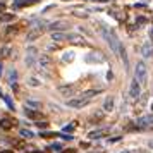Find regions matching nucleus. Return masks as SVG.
I'll use <instances>...</instances> for the list:
<instances>
[{
  "label": "nucleus",
  "instance_id": "nucleus-8",
  "mask_svg": "<svg viewBox=\"0 0 153 153\" xmlns=\"http://www.w3.org/2000/svg\"><path fill=\"white\" fill-rule=\"evenodd\" d=\"M119 57H120V60H122V64H124L126 67L129 65V62H127V53H126V48H124V45L122 43H119Z\"/></svg>",
  "mask_w": 153,
  "mask_h": 153
},
{
  "label": "nucleus",
  "instance_id": "nucleus-26",
  "mask_svg": "<svg viewBox=\"0 0 153 153\" xmlns=\"http://www.w3.org/2000/svg\"><path fill=\"white\" fill-rule=\"evenodd\" d=\"M36 126H38V127H42V129H43V127H48V122H45V120H40V122H38Z\"/></svg>",
  "mask_w": 153,
  "mask_h": 153
},
{
  "label": "nucleus",
  "instance_id": "nucleus-13",
  "mask_svg": "<svg viewBox=\"0 0 153 153\" xmlns=\"http://www.w3.org/2000/svg\"><path fill=\"white\" fill-rule=\"evenodd\" d=\"M24 114H26V115H28L29 119H43V115L42 114H40V112H36V110H31V108H29V107H26V110H24Z\"/></svg>",
  "mask_w": 153,
  "mask_h": 153
},
{
  "label": "nucleus",
  "instance_id": "nucleus-19",
  "mask_svg": "<svg viewBox=\"0 0 153 153\" xmlns=\"http://www.w3.org/2000/svg\"><path fill=\"white\" fill-rule=\"evenodd\" d=\"M16 77H17V74H16V71L12 69L9 72V81H10V84H16Z\"/></svg>",
  "mask_w": 153,
  "mask_h": 153
},
{
  "label": "nucleus",
  "instance_id": "nucleus-2",
  "mask_svg": "<svg viewBox=\"0 0 153 153\" xmlns=\"http://www.w3.org/2000/svg\"><path fill=\"white\" fill-rule=\"evenodd\" d=\"M146 77H148V74H146V65L143 62H138L136 64V69H134V79H138V83L145 84L146 83Z\"/></svg>",
  "mask_w": 153,
  "mask_h": 153
},
{
  "label": "nucleus",
  "instance_id": "nucleus-34",
  "mask_svg": "<svg viewBox=\"0 0 153 153\" xmlns=\"http://www.w3.org/2000/svg\"><path fill=\"white\" fill-rule=\"evenodd\" d=\"M74 152V150H65V153H72Z\"/></svg>",
  "mask_w": 153,
  "mask_h": 153
},
{
  "label": "nucleus",
  "instance_id": "nucleus-12",
  "mask_svg": "<svg viewBox=\"0 0 153 153\" xmlns=\"http://www.w3.org/2000/svg\"><path fill=\"white\" fill-rule=\"evenodd\" d=\"M52 40L57 43H60V42L69 40V35H65V33H52Z\"/></svg>",
  "mask_w": 153,
  "mask_h": 153
},
{
  "label": "nucleus",
  "instance_id": "nucleus-27",
  "mask_svg": "<svg viewBox=\"0 0 153 153\" xmlns=\"http://www.w3.org/2000/svg\"><path fill=\"white\" fill-rule=\"evenodd\" d=\"M42 136L47 138V136H57V134H55V132H42Z\"/></svg>",
  "mask_w": 153,
  "mask_h": 153
},
{
  "label": "nucleus",
  "instance_id": "nucleus-21",
  "mask_svg": "<svg viewBox=\"0 0 153 153\" xmlns=\"http://www.w3.org/2000/svg\"><path fill=\"white\" fill-rule=\"evenodd\" d=\"M0 53H2V57H9V53H10V47H4V48L0 50Z\"/></svg>",
  "mask_w": 153,
  "mask_h": 153
},
{
  "label": "nucleus",
  "instance_id": "nucleus-32",
  "mask_svg": "<svg viewBox=\"0 0 153 153\" xmlns=\"http://www.w3.org/2000/svg\"><path fill=\"white\" fill-rule=\"evenodd\" d=\"M150 38H152V42H153V28L150 29Z\"/></svg>",
  "mask_w": 153,
  "mask_h": 153
},
{
  "label": "nucleus",
  "instance_id": "nucleus-7",
  "mask_svg": "<svg viewBox=\"0 0 153 153\" xmlns=\"http://www.w3.org/2000/svg\"><path fill=\"white\" fill-rule=\"evenodd\" d=\"M42 33H43L42 28H36V29H33V31H29L28 35H26V42H35L36 38H40Z\"/></svg>",
  "mask_w": 153,
  "mask_h": 153
},
{
  "label": "nucleus",
  "instance_id": "nucleus-28",
  "mask_svg": "<svg viewBox=\"0 0 153 153\" xmlns=\"http://www.w3.org/2000/svg\"><path fill=\"white\" fill-rule=\"evenodd\" d=\"M5 12V4H0V14H4Z\"/></svg>",
  "mask_w": 153,
  "mask_h": 153
},
{
  "label": "nucleus",
  "instance_id": "nucleus-16",
  "mask_svg": "<svg viewBox=\"0 0 153 153\" xmlns=\"http://www.w3.org/2000/svg\"><path fill=\"white\" fill-rule=\"evenodd\" d=\"M35 55H36V48H28V57H26V64H28V65H31V64H33Z\"/></svg>",
  "mask_w": 153,
  "mask_h": 153
},
{
  "label": "nucleus",
  "instance_id": "nucleus-24",
  "mask_svg": "<svg viewBox=\"0 0 153 153\" xmlns=\"http://www.w3.org/2000/svg\"><path fill=\"white\" fill-rule=\"evenodd\" d=\"M14 19V14H5V16H2V21H12Z\"/></svg>",
  "mask_w": 153,
  "mask_h": 153
},
{
  "label": "nucleus",
  "instance_id": "nucleus-29",
  "mask_svg": "<svg viewBox=\"0 0 153 153\" xmlns=\"http://www.w3.org/2000/svg\"><path fill=\"white\" fill-rule=\"evenodd\" d=\"M57 48V45L55 43H52V45H48V50H55Z\"/></svg>",
  "mask_w": 153,
  "mask_h": 153
},
{
  "label": "nucleus",
  "instance_id": "nucleus-33",
  "mask_svg": "<svg viewBox=\"0 0 153 153\" xmlns=\"http://www.w3.org/2000/svg\"><path fill=\"white\" fill-rule=\"evenodd\" d=\"M0 153H14V152H10V150H4V152H0Z\"/></svg>",
  "mask_w": 153,
  "mask_h": 153
},
{
  "label": "nucleus",
  "instance_id": "nucleus-3",
  "mask_svg": "<svg viewBox=\"0 0 153 153\" xmlns=\"http://www.w3.org/2000/svg\"><path fill=\"white\" fill-rule=\"evenodd\" d=\"M88 98L84 97H74L72 100H69L67 102V107H71V108H83V107H86L88 105Z\"/></svg>",
  "mask_w": 153,
  "mask_h": 153
},
{
  "label": "nucleus",
  "instance_id": "nucleus-4",
  "mask_svg": "<svg viewBox=\"0 0 153 153\" xmlns=\"http://www.w3.org/2000/svg\"><path fill=\"white\" fill-rule=\"evenodd\" d=\"M139 93H141V84L138 83V79H132L131 86H129V97L136 100L139 97Z\"/></svg>",
  "mask_w": 153,
  "mask_h": 153
},
{
  "label": "nucleus",
  "instance_id": "nucleus-25",
  "mask_svg": "<svg viewBox=\"0 0 153 153\" xmlns=\"http://www.w3.org/2000/svg\"><path fill=\"white\" fill-rule=\"evenodd\" d=\"M74 127H76V122H71L69 126H65V127H64V131H72Z\"/></svg>",
  "mask_w": 153,
  "mask_h": 153
},
{
  "label": "nucleus",
  "instance_id": "nucleus-31",
  "mask_svg": "<svg viewBox=\"0 0 153 153\" xmlns=\"http://www.w3.org/2000/svg\"><path fill=\"white\" fill-rule=\"evenodd\" d=\"M91 2H100V4H105V2H108V0H91Z\"/></svg>",
  "mask_w": 153,
  "mask_h": 153
},
{
  "label": "nucleus",
  "instance_id": "nucleus-1",
  "mask_svg": "<svg viewBox=\"0 0 153 153\" xmlns=\"http://www.w3.org/2000/svg\"><path fill=\"white\" fill-rule=\"evenodd\" d=\"M102 35H103V38L107 40L110 50L114 52V53H117L119 52V40H117V36H115V33H114L108 26H105L103 24V26H102Z\"/></svg>",
  "mask_w": 153,
  "mask_h": 153
},
{
  "label": "nucleus",
  "instance_id": "nucleus-23",
  "mask_svg": "<svg viewBox=\"0 0 153 153\" xmlns=\"http://www.w3.org/2000/svg\"><path fill=\"white\" fill-rule=\"evenodd\" d=\"M28 83H29V86H40V81H38V79H35V77H31Z\"/></svg>",
  "mask_w": 153,
  "mask_h": 153
},
{
  "label": "nucleus",
  "instance_id": "nucleus-35",
  "mask_svg": "<svg viewBox=\"0 0 153 153\" xmlns=\"http://www.w3.org/2000/svg\"><path fill=\"white\" fill-rule=\"evenodd\" d=\"M0 74H2V64H0Z\"/></svg>",
  "mask_w": 153,
  "mask_h": 153
},
{
  "label": "nucleus",
  "instance_id": "nucleus-30",
  "mask_svg": "<svg viewBox=\"0 0 153 153\" xmlns=\"http://www.w3.org/2000/svg\"><path fill=\"white\" fill-rule=\"evenodd\" d=\"M115 141H120V136H117V138H112L110 143H115Z\"/></svg>",
  "mask_w": 153,
  "mask_h": 153
},
{
  "label": "nucleus",
  "instance_id": "nucleus-15",
  "mask_svg": "<svg viewBox=\"0 0 153 153\" xmlns=\"http://www.w3.org/2000/svg\"><path fill=\"white\" fill-rule=\"evenodd\" d=\"M103 110H107V112L114 110V97H107V100L103 103Z\"/></svg>",
  "mask_w": 153,
  "mask_h": 153
},
{
  "label": "nucleus",
  "instance_id": "nucleus-22",
  "mask_svg": "<svg viewBox=\"0 0 153 153\" xmlns=\"http://www.w3.org/2000/svg\"><path fill=\"white\" fill-rule=\"evenodd\" d=\"M26 107H29V108H31V107H33V108H40V103H38V102H31V100H29V102H26Z\"/></svg>",
  "mask_w": 153,
  "mask_h": 153
},
{
  "label": "nucleus",
  "instance_id": "nucleus-18",
  "mask_svg": "<svg viewBox=\"0 0 153 153\" xmlns=\"http://www.w3.org/2000/svg\"><path fill=\"white\" fill-rule=\"evenodd\" d=\"M19 134H21L22 138H33V132L28 131V129H21V131H19Z\"/></svg>",
  "mask_w": 153,
  "mask_h": 153
},
{
  "label": "nucleus",
  "instance_id": "nucleus-36",
  "mask_svg": "<svg viewBox=\"0 0 153 153\" xmlns=\"http://www.w3.org/2000/svg\"><path fill=\"white\" fill-rule=\"evenodd\" d=\"M33 153H43V152H38V150H36V152H33Z\"/></svg>",
  "mask_w": 153,
  "mask_h": 153
},
{
  "label": "nucleus",
  "instance_id": "nucleus-11",
  "mask_svg": "<svg viewBox=\"0 0 153 153\" xmlns=\"http://www.w3.org/2000/svg\"><path fill=\"white\" fill-rule=\"evenodd\" d=\"M141 52H143V57H145V59L153 57V47H152V43H146V45H143Z\"/></svg>",
  "mask_w": 153,
  "mask_h": 153
},
{
  "label": "nucleus",
  "instance_id": "nucleus-38",
  "mask_svg": "<svg viewBox=\"0 0 153 153\" xmlns=\"http://www.w3.org/2000/svg\"><path fill=\"white\" fill-rule=\"evenodd\" d=\"M152 110H153V103H152Z\"/></svg>",
  "mask_w": 153,
  "mask_h": 153
},
{
  "label": "nucleus",
  "instance_id": "nucleus-14",
  "mask_svg": "<svg viewBox=\"0 0 153 153\" xmlns=\"http://www.w3.org/2000/svg\"><path fill=\"white\" fill-rule=\"evenodd\" d=\"M103 136H105L103 129H97V131H90L88 132V138L90 139H98V138H103Z\"/></svg>",
  "mask_w": 153,
  "mask_h": 153
},
{
  "label": "nucleus",
  "instance_id": "nucleus-9",
  "mask_svg": "<svg viewBox=\"0 0 153 153\" xmlns=\"http://www.w3.org/2000/svg\"><path fill=\"white\" fill-rule=\"evenodd\" d=\"M12 126H14V120H12L10 117H4V119H0V127H2V129L9 131V129H10Z\"/></svg>",
  "mask_w": 153,
  "mask_h": 153
},
{
  "label": "nucleus",
  "instance_id": "nucleus-17",
  "mask_svg": "<svg viewBox=\"0 0 153 153\" xmlns=\"http://www.w3.org/2000/svg\"><path fill=\"white\" fill-rule=\"evenodd\" d=\"M100 93H102L100 90H88V91H84L81 97H84V98H88V100H90V98L97 97V95H100Z\"/></svg>",
  "mask_w": 153,
  "mask_h": 153
},
{
  "label": "nucleus",
  "instance_id": "nucleus-10",
  "mask_svg": "<svg viewBox=\"0 0 153 153\" xmlns=\"http://www.w3.org/2000/svg\"><path fill=\"white\" fill-rule=\"evenodd\" d=\"M36 2H38V0H17V2H14V7L22 9V7H28V5H33Z\"/></svg>",
  "mask_w": 153,
  "mask_h": 153
},
{
  "label": "nucleus",
  "instance_id": "nucleus-6",
  "mask_svg": "<svg viewBox=\"0 0 153 153\" xmlns=\"http://www.w3.org/2000/svg\"><path fill=\"white\" fill-rule=\"evenodd\" d=\"M50 62H52V59H50V55H40L38 57V69L40 71H45L47 67L50 65Z\"/></svg>",
  "mask_w": 153,
  "mask_h": 153
},
{
  "label": "nucleus",
  "instance_id": "nucleus-37",
  "mask_svg": "<svg viewBox=\"0 0 153 153\" xmlns=\"http://www.w3.org/2000/svg\"><path fill=\"white\" fill-rule=\"evenodd\" d=\"M122 153H129V152H122Z\"/></svg>",
  "mask_w": 153,
  "mask_h": 153
},
{
  "label": "nucleus",
  "instance_id": "nucleus-20",
  "mask_svg": "<svg viewBox=\"0 0 153 153\" xmlns=\"http://www.w3.org/2000/svg\"><path fill=\"white\" fill-rule=\"evenodd\" d=\"M2 98H4V102L7 103V107H9V108H10V110H14V103H12V100H10V98H9L7 95H5V97H2Z\"/></svg>",
  "mask_w": 153,
  "mask_h": 153
},
{
  "label": "nucleus",
  "instance_id": "nucleus-5",
  "mask_svg": "<svg viewBox=\"0 0 153 153\" xmlns=\"http://www.w3.org/2000/svg\"><path fill=\"white\" fill-rule=\"evenodd\" d=\"M57 91H59L62 97H72V95H74V91H76V88H74V86H71V84H65V86H59Z\"/></svg>",
  "mask_w": 153,
  "mask_h": 153
}]
</instances>
